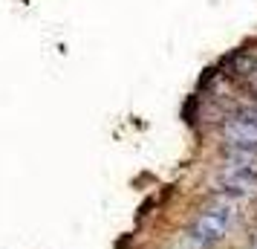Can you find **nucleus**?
<instances>
[{"label":"nucleus","instance_id":"1","mask_svg":"<svg viewBox=\"0 0 257 249\" xmlns=\"http://www.w3.org/2000/svg\"><path fill=\"white\" fill-rule=\"evenodd\" d=\"M231 209H225V206H208L205 212L199 214L194 226H191V232L199 235L205 243H220L222 237L228 235V226H231Z\"/></svg>","mask_w":257,"mask_h":249},{"label":"nucleus","instance_id":"3","mask_svg":"<svg viewBox=\"0 0 257 249\" xmlns=\"http://www.w3.org/2000/svg\"><path fill=\"white\" fill-rule=\"evenodd\" d=\"M222 133L228 142H245V145H257V125L245 122L240 116H231L222 122Z\"/></svg>","mask_w":257,"mask_h":249},{"label":"nucleus","instance_id":"2","mask_svg":"<svg viewBox=\"0 0 257 249\" xmlns=\"http://www.w3.org/2000/svg\"><path fill=\"white\" fill-rule=\"evenodd\" d=\"M220 186L228 194H254L257 191V168L243 165H225L220 171Z\"/></svg>","mask_w":257,"mask_h":249},{"label":"nucleus","instance_id":"5","mask_svg":"<svg viewBox=\"0 0 257 249\" xmlns=\"http://www.w3.org/2000/svg\"><path fill=\"white\" fill-rule=\"evenodd\" d=\"M240 119H245V122H251V125H257V105H245L240 107V113H237Z\"/></svg>","mask_w":257,"mask_h":249},{"label":"nucleus","instance_id":"4","mask_svg":"<svg viewBox=\"0 0 257 249\" xmlns=\"http://www.w3.org/2000/svg\"><path fill=\"white\" fill-rule=\"evenodd\" d=\"M205 246H208V243L199 235H194V232H185V235L179 237V249H205Z\"/></svg>","mask_w":257,"mask_h":249}]
</instances>
